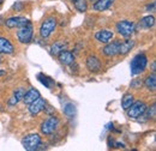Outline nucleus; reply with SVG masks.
I'll return each instance as SVG.
<instances>
[{
  "label": "nucleus",
  "mask_w": 156,
  "mask_h": 151,
  "mask_svg": "<svg viewBox=\"0 0 156 151\" xmlns=\"http://www.w3.org/2000/svg\"><path fill=\"white\" fill-rule=\"evenodd\" d=\"M114 34L111 31V30H107V29H102V30H98V33L95 34V38L98 40V42L101 43H108L111 42V40L113 38Z\"/></svg>",
  "instance_id": "ddd939ff"
},
{
  "label": "nucleus",
  "mask_w": 156,
  "mask_h": 151,
  "mask_svg": "<svg viewBox=\"0 0 156 151\" xmlns=\"http://www.w3.org/2000/svg\"><path fill=\"white\" fill-rule=\"evenodd\" d=\"M2 75H5V71H1V70H0V76H2Z\"/></svg>",
  "instance_id": "c756f323"
},
{
  "label": "nucleus",
  "mask_w": 156,
  "mask_h": 151,
  "mask_svg": "<svg viewBox=\"0 0 156 151\" xmlns=\"http://www.w3.org/2000/svg\"><path fill=\"white\" fill-rule=\"evenodd\" d=\"M13 9H15V10H22V9H23V4H22V2H16V4L13 5Z\"/></svg>",
  "instance_id": "cd10ccee"
},
{
  "label": "nucleus",
  "mask_w": 156,
  "mask_h": 151,
  "mask_svg": "<svg viewBox=\"0 0 156 151\" xmlns=\"http://www.w3.org/2000/svg\"><path fill=\"white\" fill-rule=\"evenodd\" d=\"M113 2H114V0H96V2L93 5V9L95 11L102 12V11L108 10L113 5Z\"/></svg>",
  "instance_id": "a211bd4d"
},
{
  "label": "nucleus",
  "mask_w": 156,
  "mask_h": 151,
  "mask_svg": "<svg viewBox=\"0 0 156 151\" xmlns=\"http://www.w3.org/2000/svg\"><path fill=\"white\" fill-rule=\"evenodd\" d=\"M87 68L90 71V72H98L101 68H102V64H101V60L95 55H89L87 58Z\"/></svg>",
  "instance_id": "9d476101"
},
{
  "label": "nucleus",
  "mask_w": 156,
  "mask_h": 151,
  "mask_svg": "<svg viewBox=\"0 0 156 151\" xmlns=\"http://www.w3.org/2000/svg\"><path fill=\"white\" fill-rule=\"evenodd\" d=\"M59 119L55 116H49L47 120H44L42 124H41V132L43 133L44 135H51L57 131V128L59 127Z\"/></svg>",
  "instance_id": "0eeeda50"
},
{
  "label": "nucleus",
  "mask_w": 156,
  "mask_h": 151,
  "mask_svg": "<svg viewBox=\"0 0 156 151\" xmlns=\"http://www.w3.org/2000/svg\"><path fill=\"white\" fill-rule=\"evenodd\" d=\"M0 62H1V58H0Z\"/></svg>",
  "instance_id": "2f4dec72"
},
{
  "label": "nucleus",
  "mask_w": 156,
  "mask_h": 151,
  "mask_svg": "<svg viewBox=\"0 0 156 151\" xmlns=\"http://www.w3.org/2000/svg\"><path fill=\"white\" fill-rule=\"evenodd\" d=\"M151 68H153L151 71L155 73V71H156V61H153V64H151Z\"/></svg>",
  "instance_id": "c85d7f7f"
},
{
  "label": "nucleus",
  "mask_w": 156,
  "mask_h": 151,
  "mask_svg": "<svg viewBox=\"0 0 156 151\" xmlns=\"http://www.w3.org/2000/svg\"><path fill=\"white\" fill-rule=\"evenodd\" d=\"M71 1H72L75 9L77 10L78 12H80V13L87 12V10H88V2H87V0H71Z\"/></svg>",
  "instance_id": "4be33fe9"
},
{
  "label": "nucleus",
  "mask_w": 156,
  "mask_h": 151,
  "mask_svg": "<svg viewBox=\"0 0 156 151\" xmlns=\"http://www.w3.org/2000/svg\"><path fill=\"white\" fill-rule=\"evenodd\" d=\"M41 95H40V91L39 90H36V89H29L27 93H24V96H23V102L25 103V104H30L31 102H34L37 97H40Z\"/></svg>",
  "instance_id": "f3484780"
},
{
  "label": "nucleus",
  "mask_w": 156,
  "mask_h": 151,
  "mask_svg": "<svg viewBox=\"0 0 156 151\" xmlns=\"http://www.w3.org/2000/svg\"><path fill=\"white\" fill-rule=\"evenodd\" d=\"M155 25V17L154 16H145L139 20V23L137 24L138 29H150Z\"/></svg>",
  "instance_id": "dca6fc26"
},
{
  "label": "nucleus",
  "mask_w": 156,
  "mask_h": 151,
  "mask_svg": "<svg viewBox=\"0 0 156 151\" xmlns=\"http://www.w3.org/2000/svg\"><path fill=\"white\" fill-rule=\"evenodd\" d=\"M42 143V139L39 134H29V135H25L23 139H22V145L23 148L27 151H34L37 150L39 146Z\"/></svg>",
  "instance_id": "20e7f679"
},
{
  "label": "nucleus",
  "mask_w": 156,
  "mask_h": 151,
  "mask_svg": "<svg viewBox=\"0 0 156 151\" xmlns=\"http://www.w3.org/2000/svg\"><path fill=\"white\" fill-rule=\"evenodd\" d=\"M135 44H136V42H135L133 40H127V41L120 42L118 54H119V55H126V54H129V53L133 49Z\"/></svg>",
  "instance_id": "2eb2a0df"
},
{
  "label": "nucleus",
  "mask_w": 156,
  "mask_h": 151,
  "mask_svg": "<svg viewBox=\"0 0 156 151\" xmlns=\"http://www.w3.org/2000/svg\"><path fill=\"white\" fill-rule=\"evenodd\" d=\"M76 112H77V109H76V106L73 103H66L65 104V107H64V114L69 119H72L76 115Z\"/></svg>",
  "instance_id": "b1692460"
},
{
  "label": "nucleus",
  "mask_w": 156,
  "mask_h": 151,
  "mask_svg": "<svg viewBox=\"0 0 156 151\" xmlns=\"http://www.w3.org/2000/svg\"><path fill=\"white\" fill-rule=\"evenodd\" d=\"M135 97H133V95L132 94H125L122 96V98H121V107H122V109L124 111H126L132 103H133V100Z\"/></svg>",
  "instance_id": "5701e85b"
},
{
  "label": "nucleus",
  "mask_w": 156,
  "mask_h": 151,
  "mask_svg": "<svg viewBox=\"0 0 156 151\" xmlns=\"http://www.w3.org/2000/svg\"><path fill=\"white\" fill-rule=\"evenodd\" d=\"M115 28L119 35L122 37H130L136 30V24L131 20H120L117 23Z\"/></svg>",
  "instance_id": "7ed1b4c3"
},
{
  "label": "nucleus",
  "mask_w": 156,
  "mask_h": 151,
  "mask_svg": "<svg viewBox=\"0 0 156 151\" xmlns=\"http://www.w3.org/2000/svg\"><path fill=\"white\" fill-rule=\"evenodd\" d=\"M90 1H96V0H90Z\"/></svg>",
  "instance_id": "7c9ffc66"
},
{
  "label": "nucleus",
  "mask_w": 156,
  "mask_h": 151,
  "mask_svg": "<svg viewBox=\"0 0 156 151\" xmlns=\"http://www.w3.org/2000/svg\"><path fill=\"white\" fill-rule=\"evenodd\" d=\"M148 108V106L143 102V101H133V103L126 109V113L127 116L131 118V119H138L139 116L144 115L145 109Z\"/></svg>",
  "instance_id": "423d86ee"
},
{
  "label": "nucleus",
  "mask_w": 156,
  "mask_h": 151,
  "mask_svg": "<svg viewBox=\"0 0 156 151\" xmlns=\"http://www.w3.org/2000/svg\"><path fill=\"white\" fill-rule=\"evenodd\" d=\"M155 112H156V108H155V104L151 106V108H147L144 114H147V119H154L155 118Z\"/></svg>",
  "instance_id": "a878e982"
},
{
  "label": "nucleus",
  "mask_w": 156,
  "mask_h": 151,
  "mask_svg": "<svg viewBox=\"0 0 156 151\" xmlns=\"http://www.w3.org/2000/svg\"><path fill=\"white\" fill-rule=\"evenodd\" d=\"M29 106V112L33 115H37L39 113H41L42 111H44V107H46V100L42 98L41 96L37 97L34 102H31Z\"/></svg>",
  "instance_id": "6e6552de"
},
{
  "label": "nucleus",
  "mask_w": 156,
  "mask_h": 151,
  "mask_svg": "<svg viewBox=\"0 0 156 151\" xmlns=\"http://www.w3.org/2000/svg\"><path fill=\"white\" fill-rule=\"evenodd\" d=\"M29 20L25 18V17H11V18L6 19L5 20V25L10 29H15V28H20L22 25H24L25 23H28Z\"/></svg>",
  "instance_id": "f8f14e48"
},
{
  "label": "nucleus",
  "mask_w": 156,
  "mask_h": 151,
  "mask_svg": "<svg viewBox=\"0 0 156 151\" xmlns=\"http://www.w3.org/2000/svg\"><path fill=\"white\" fill-rule=\"evenodd\" d=\"M148 65V57L145 55V53H139L136 57L132 59L130 68H131V75L137 76L142 72H144V70L147 68Z\"/></svg>",
  "instance_id": "f257e3e1"
},
{
  "label": "nucleus",
  "mask_w": 156,
  "mask_h": 151,
  "mask_svg": "<svg viewBox=\"0 0 156 151\" xmlns=\"http://www.w3.org/2000/svg\"><path fill=\"white\" fill-rule=\"evenodd\" d=\"M15 47L9 38L0 36V54H13Z\"/></svg>",
  "instance_id": "9b49d317"
},
{
  "label": "nucleus",
  "mask_w": 156,
  "mask_h": 151,
  "mask_svg": "<svg viewBox=\"0 0 156 151\" xmlns=\"http://www.w3.org/2000/svg\"><path fill=\"white\" fill-rule=\"evenodd\" d=\"M17 38L20 43H29L33 40V35H34V28L33 24L30 22L25 23L24 25H22L20 28H17Z\"/></svg>",
  "instance_id": "f03ea898"
},
{
  "label": "nucleus",
  "mask_w": 156,
  "mask_h": 151,
  "mask_svg": "<svg viewBox=\"0 0 156 151\" xmlns=\"http://www.w3.org/2000/svg\"><path fill=\"white\" fill-rule=\"evenodd\" d=\"M58 58H59V61L62 65H65V66H69V65L75 64V55H73V53H71L67 49H65L61 53H59Z\"/></svg>",
  "instance_id": "4468645a"
},
{
  "label": "nucleus",
  "mask_w": 156,
  "mask_h": 151,
  "mask_svg": "<svg viewBox=\"0 0 156 151\" xmlns=\"http://www.w3.org/2000/svg\"><path fill=\"white\" fill-rule=\"evenodd\" d=\"M24 93H25V91H24L22 88L17 89V90L15 91L13 96L9 100V106H16L20 101H22V100H23V96H24Z\"/></svg>",
  "instance_id": "aec40b11"
},
{
  "label": "nucleus",
  "mask_w": 156,
  "mask_h": 151,
  "mask_svg": "<svg viewBox=\"0 0 156 151\" xmlns=\"http://www.w3.org/2000/svg\"><path fill=\"white\" fill-rule=\"evenodd\" d=\"M55 28H57V19L54 17L46 18L40 26V36L42 38L49 37L52 35V33L55 30Z\"/></svg>",
  "instance_id": "39448f33"
},
{
  "label": "nucleus",
  "mask_w": 156,
  "mask_h": 151,
  "mask_svg": "<svg viewBox=\"0 0 156 151\" xmlns=\"http://www.w3.org/2000/svg\"><path fill=\"white\" fill-rule=\"evenodd\" d=\"M144 85L150 90V91H155L156 90V76L153 72L151 75H149L145 78V82H144Z\"/></svg>",
  "instance_id": "412c9836"
},
{
  "label": "nucleus",
  "mask_w": 156,
  "mask_h": 151,
  "mask_svg": "<svg viewBox=\"0 0 156 151\" xmlns=\"http://www.w3.org/2000/svg\"><path fill=\"white\" fill-rule=\"evenodd\" d=\"M37 79H39L40 82H41L46 88H48V89H51L52 85H53V80H52L51 78H48L47 76L42 75V73H40V75L37 76Z\"/></svg>",
  "instance_id": "393cba45"
},
{
  "label": "nucleus",
  "mask_w": 156,
  "mask_h": 151,
  "mask_svg": "<svg viewBox=\"0 0 156 151\" xmlns=\"http://www.w3.org/2000/svg\"><path fill=\"white\" fill-rule=\"evenodd\" d=\"M119 44H120L119 41H113V42L106 43V46L102 48V53L106 57H115V55H118V52H119Z\"/></svg>",
  "instance_id": "1a4fd4ad"
},
{
  "label": "nucleus",
  "mask_w": 156,
  "mask_h": 151,
  "mask_svg": "<svg viewBox=\"0 0 156 151\" xmlns=\"http://www.w3.org/2000/svg\"><path fill=\"white\" fill-rule=\"evenodd\" d=\"M65 49H67V43L65 42H61V41H58V42H54L53 44H52V47H51V53L53 54V55H57L58 57L59 53H61L62 51H65Z\"/></svg>",
  "instance_id": "6ab92c4d"
},
{
  "label": "nucleus",
  "mask_w": 156,
  "mask_h": 151,
  "mask_svg": "<svg viewBox=\"0 0 156 151\" xmlns=\"http://www.w3.org/2000/svg\"><path fill=\"white\" fill-rule=\"evenodd\" d=\"M142 84H143V83H142V80L135 79V80L131 83V86H132V88H135V89H139V88L142 86Z\"/></svg>",
  "instance_id": "bb28decb"
}]
</instances>
